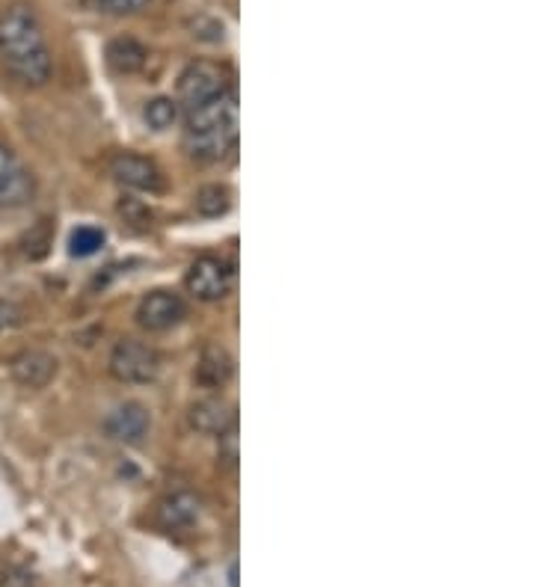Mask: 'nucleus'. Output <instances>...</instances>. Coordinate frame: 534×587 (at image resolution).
I'll return each mask as SVG.
<instances>
[{
    "mask_svg": "<svg viewBox=\"0 0 534 587\" xmlns=\"http://www.w3.org/2000/svg\"><path fill=\"white\" fill-rule=\"evenodd\" d=\"M0 57L18 84L42 86L51 78V51L30 3H9L0 12Z\"/></svg>",
    "mask_w": 534,
    "mask_h": 587,
    "instance_id": "obj_1",
    "label": "nucleus"
},
{
    "mask_svg": "<svg viewBox=\"0 0 534 587\" xmlns=\"http://www.w3.org/2000/svg\"><path fill=\"white\" fill-rule=\"evenodd\" d=\"M238 146V92L229 86L187 113L184 149L199 164H217Z\"/></svg>",
    "mask_w": 534,
    "mask_h": 587,
    "instance_id": "obj_2",
    "label": "nucleus"
},
{
    "mask_svg": "<svg viewBox=\"0 0 534 587\" xmlns=\"http://www.w3.org/2000/svg\"><path fill=\"white\" fill-rule=\"evenodd\" d=\"M229 72L211 60H196L190 66H184V72L178 75V101L187 113L196 110L199 104L211 101L214 95L229 89Z\"/></svg>",
    "mask_w": 534,
    "mask_h": 587,
    "instance_id": "obj_3",
    "label": "nucleus"
},
{
    "mask_svg": "<svg viewBox=\"0 0 534 587\" xmlns=\"http://www.w3.org/2000/svg\"><path fill=\"white\" fill-rule=\"evenodd\" d=\"M161 371V356L152 344L125 338L110 353V374L119 383H152Z\"/></svg>",
    "mask_w": 534,
    "mask_h": 587,
    "instance_id": "obj_4",
    "label": "nucleus"
},
{
    "mask_svg": "<svg viewBox=\"0 0 534 587\" xmlns=\"http://www.w3.org/2000/svg\"><path fill=\"white\" fill-rule=\"evenodd\" d=\"M184 285L187 291L202 300V303H217L223 300L232 285H235V273L232 267L223 261V258H214V255H202L190 264L187 276H184Z\"/></svg>",
    "mask_w": 534,
    "mask_h": 587,
    "instance_id": "obj_5",
    "label": "nucleus"
},
{
    "mask_svg": "<svg viewBox=\"0 0 534 587\" xmlns=\"http://www.w3.org/2000/svg\"><path fill=\"white\" fill-rule=\"evenodd\" d=\"M36 196V175L0 143V208H24Z\"/></svg>",
    "mask_w": 534,
    "mask_h": 587,
    "instance_id": "obj_6",
    "label": "nucleus"
},
{
    "mask_svg": "<svg viewBox=\"0 0 534 587\" xmlns=\"http://www.w3.org/2000/svg\"><path fill=\"white\" fill-rule=\"evenodd\" d=\"M184 315H187V306L176 291H152L137 306V324L149 333L173 330L176 324H181Z\"/></svg>",
    "mask_w": 534,
    "mask_h": 587,
    "instance_id": "obj_7",
    "label": "nucleus"
},
{
    "mask_svg": "<svg viewBox=\"0 0 534 587\" xmlns=\"http://www.w3.org/2000/svg\"><path fill=\"white\" fill-rule=\"evenodd\" d=\"M110 175L131 187V190H161L164 178H161V169L152 158H143V155H134V152H122L110 161Z\"/></svg>",
    "mask_w": 534,
    "mask_h": 587,
    "instance_id": "obj_8",
    "label": "nucleus"
},
{
    "mask_svg": "<svg viewBox=\"0 0 534 587\" xmlns=\"http://www.w3.org/2000/svg\"><path fill=\"white\" fill-rule=\"evenodd\" d=\"M9 374L15 383L27 386V389H42L54 380L57 374V359L45 350H21L12 362H9Z\"/></svg>",
    "mask_w": 534,
    "mask_h": 587,
    "instance_id": "obj_9",
    "label": "nucleus"
},
{
    "mask_svg": "<svg viewBox=\"0 0 534 587\" xmlns=\"http://www.w3.org/2000/svg\"><path fill=\"white\" fill-rule=\"evenodd\" d=\"M104 433L110 439H116V442H128V445L140 442L149 433V413H146V407L143 404H134V401L116 407L107 416V421H104Z\"/></svg>",
    "mask_w": 534,
    "mask_h": 587,
    "instance_id": "obj_10",
    "label": "nucleus"
},
{
    "mask_svg": "<svg viewBox=\"0 0 534 587\" xmlns=\"http://www.w3.org/2000/svg\"><path fill=\"white\" fill-rule=\"evenodd\" d=\"M232 371H235V362H232L226 347H220V344H205L202 347L199 365H196V383L202 389H223L229 383Z\"/></svg>",
    "mask_w": 534,
    "mask_h": 587,
    "instance_id": "obj_11",
    "label": "nucleus"
},
{
    "mask_svg": "<svg viewBox=\"0 0 534 587\" xmlns=\"http://www.w3.org/2000/svg\"><path fill=\"white\" fill-rule=\"evenodd\" d=\"M104 57H107V66L116 72V75H134V72H140L143 66H146V48L137 42V39H131V36H116V39H110L107 42V51H104Z\"/></svg>",
    "mask_w": 534,
    "mask_h": 587,
    "instance_id": "obj_12",
    "label": "nucleus"
},
{
    "mask_svg": "<svg viewBox=\"0 0 534 587\" xmlns=\"http://www.w3.org/2000/svg\"><path fill=\"white\" fill-rule=\"evenodd\" d=\"M232 419H235V410L223 398H205L190 407V424L202 433H220Z\"/></svg>",
    "mask_w": 534,
    "mask_h": 587,
    "instance_id": "obj_13",
    "label": "nucleus"
},
{
    "mask_svg": "<svg viewBox=\"0 0 534 587\" xmlns=\"http://www.w3.org/2000/svg\"><path fill=\"white\" fill-rule=\"evenodd\" d=\"M199 519V499L190 493H176L161 502V522L167 528H190Z\"/></svg>",
    "mask_w": 534,
    "mask_h": 587,
    "instance_id": "obj_14",
    "label": "nucleus"
},
{
    "mask_svg": "<svg viewBox=\"0 0 534 587\" xmlns=\"http://www.w3.org/2000/svg\"><path fill=\"white\" fill-rule=\"evenodd\" d=\"M229 205H232V193L226 184H205L196 193V211L202 217H220L229 211Z\"/></svg>",
    "mask_w": 534,
    "mask_h": 587,
    "instance_id": "obj_15",
    "label": "nucleus"
},
{
    "mask_svg": "<svg viewBox=\"0 0 534 587\" xmlns=\"http://www.w3.org/2000/svg\"><path fill=\"white\" fill-rule=\"evenodd\" d=\"M143 119H146V125L149 128H155V131H167V128H173L178 119V104L173 98H152L149 104H146V110H143Z\"/></svg>",
    "mask_w": 534,
    "mask_h": 587,
    "instance_id": "obj_16",
    "label": "nucleus"
},
{
    "mask_svg": "<svg viewBox=\"0 0 534 587\" xmlns=\"http://www.w3.org/2000/svg\"><path fill=\"white\" fill-rule=\"evenodd\" d=\"M101 247H104V232L95 229V226H81V229H75L72 238H69V252H72L75 258H87V255L98 252Z\"/></svg>",
    "mask_w": 534,
    "mask_h": 587,
    "instance_id": "obj_17",
    "label": "nucleus"
},
{
    "mask_svg": "<svg viewBox=\"0 0 534 587\" xmlns=\"http://www.w3.org/2000/svg\"><path fill=\"white\" fill-rule=\"evenodd\" d=\"M217 439H220V460L235 466L238 463V416L217 433Z\"/></svg>",
    "mask_w": 534,
    "mask_h": 587,
    "instance_id": "obj_18",
    "label": "nucleus"
},
{
    "mask_svg": "<svg viewBox=\"0 0 534 587\" xmlns=\"http://www.w3.org/2000/svg\"><path fill=\"white\" fill-rule=\"evenodd\" d=\"M149 6L152 0H98V9L104 15H137Z\"/></svg>",
    "mask_w": 534,
    "mask_h": 587,
    "instance_id": "obj_19",
    "label": "nucleus"
},
{
    "mask_svg": "<svg viewBox=\"0 0 534 587\" xmlns=\"http://www.w3.org/2000/svg\"><path fill=\"white\" fill-rule=\"evenodd\" d=\"M190 27H193V36H196V39H205V42H220V39H223V24L214 21V18H205V15H202V18H196Z\"/></svg>",
    "mask_w": 534,
    "mask_h": 587,
    "instance_id": "obj_20",
    "label": "nucleus"
},
{
    "mask_svg": "<svg viewBox=\"0 0 534 587\" xmlns=\"http://www.w3.org/2000/svg\"><path fill=\"white\" fill-rule=\"evenodd\" d=\"M18 321H21V309H18L15 303H3V300H0V333H3V330H12Z\"/></svg>",
    "mask_w": 534,
    "mask_h": 587,
    "instance_id": "obj_21",
    "label": "nucleus"
},
{
    "mask_svg": "<svg viewBox=\"0 0 534 587\" xmlns=\"http://www.w3.org/2000/svg\"><path fill=\"white\" fill-rule=\"evenodd\" d=\"M229 587H238V567L232 564V570H229Z\"/></svg>",
    "mask_w": 534,
    "mask_h": 587,
    "instance_id": "obj_22",
    "label": "nucleus"
}]
</instances>
